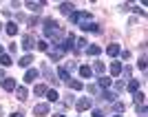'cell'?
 <instances>
[{"label": "cell", "mask_w": 148, "mask_h": 117, "mask_svg": "<svg viewBox=\"0 0 148 117\" xmlns=\"http://www.w3.org/2000/svg\"><path fill=\"white\" fill-rule=\"evenodd\" d=\"M44 38L51 40V42H56V44H60L62 38H64V27L60 22H56V20L47 18L44 20Z\"/></svg>", "instance_id": "6da1fadb"}, {"label": "cell", "mask_w": 148, "mask_h": 117, "mask_svg": "<svg viewBox=\"0 0 148 117\" xmlns=\"http://www.w3.org/2000/svg\"><path fill=\"white\" fill-rule=\"evenodd\" d=\"M69 20L75 22V25H84V22H91L93 20V13H88V11H73L71 16H69Z\"/></svg>", "instance_id": "7a4b0ae2"}, {"label": "cell", "mask_w": 148, "mask_h": 117, "mask_svg": "<svg viewBox=\"0 0 148 117\" xmlns=\"http://www.w3.org/2000/svg\"><path fill=\"white\" fill-rule=\"evenodd\" d=\"M88 108H93L91 97H82V99H77V104H75V111H77V113H84V111H88Z\"/></svg>", "instance_id": "3957f363"}, {"label": "cell", "mask_w": 148, "mask_h": 117, "mask_svg": "<svg viewBox=\"0 0 148 117\" xmlns=\"http://www.w3.org/2000/svg\"><path fill=\"white\" fill-rule=\"evenodd\" d=\"M82 31H86V33H102V27L95 25V22H84V25H80Z\"/></svg>", "instance_id": "277c9868"}, {"label": "cell", "mask_w": 148, "mask_h": 117, "mask_svg": "<svg viewBox=\"0 0 148 117\" xmlns=\"http://www.w3.org/2000/svg\"><path fill=\"white\" fill-rule=\"evenodd\" d=\"M33 47H36V38L31 36V33H27V36L22 38V49H25V51H31Z\"/></svg>", "instance_id": "5b68a950"}, {"label": "cell", "mask_w": 148, "mask_h": 117, "mask_svg": "<svg viewBox=\"0 0 148 117\" xmlns=\"http://www.w3.org/2000/svg\"><path fill=\"white\" fill-rule=\"evenodd\" d=\"M49 111H51V106H49V104H38V106H33V115H38V117L47 115Z\"/></svg>", "instance_id": "8992f818"}, {"label": "cell", "mask_w": 148, "mask_h": 117, "mask_svg": "<svg viewBox=\"0 0 148 117\" xmlns=\"http://www.w3.org/2000/svg\"><path fill=\"white\" fill-rule=\"evenodd\" d=\"M16 86H18V84H16L13 77H5V80H2V88H5V91H16Z\"/></svg>", "instance_id": "52a82bcc"}, {"label": "cell", "mask_w": 148, "mask_h": 117, "mask_svg": "<svg viewBox=\"0 0 148 117\" xmlns=\"http://www.w3.org/2000/svg\"><path fill=\"white\" fill-rule=\"evenodd\" d=\"M16 97H18L20 102H25V99L29 97V91H27V86H16Z\"/></svg>", "instance_id": "ba28073f"}, {"label": "cell", "mask_w": 148, "mask_h": 117, "mask_svg": "<svg viewBox=\"0 0 148 117\" xmlns=\"http://www.w3.org/2000/svg\"><path fill=\"white\" fill-rule=\"evenodd\" d=\"M108 86H111V77L108 75H102L97 82V88H102V91H108Z\"/></svg>", "instance_id": "9c48e42d"}, {"label": "cell", "mask_w": 148, "mask_h": 117, "mask_svg": "<svg viewBox=\"0 0 148 117\" xmlns=\"http://www.w3.org/2000/svg\"><path fill=\"white\" fill-rule=\"evenodd\" d=\"M62 55H64V51H62L60 47H56V49H53V53H49L51 62H60V60H62Z\"/></svg>", "instance_id": "30bf717a"}, {"label": "cell", "mask_w": 148, "mask_h": 117, "mask_svg": "<svg viewBox=\"0 0 148 117\" xmlns=\"http://www.w3.org/2000/svg\"><path fill=\"white\" fill-rule=\"evenodd\" d=\"M5 33L7 36H16V33H18V25H16V22H7L5 25Z\"/></svg>", "instance_id": "8fae6325"}, {"label": "cell", "mask_w": 148, "mask_h": 117, "mask_svg": "<svg viewBox=\"0 0 148 117\" xmlns=\"http://www.w3.org/2000/svg\"><path fill=\"white\" fill-rule=\"evenodd\" d=\"M119 51H122V49H119V44H115V42H113V44H108L106 53H108L111 57H117V55H119Z\"/></svg>", "instance_id": "7c38bea8"}, {"label": "cell", "mask_w": 148, "mask_h": 117, "mask_svg": "<svg viewBox=\"0 0 148 117\" xmlns=\"http://www.w3.org/2000/svg\"><path fill=\"white\" fill-rule=\"evenodd\" d=\"M58 75H60V80H62V82H69V80H71V71H69L66 66L58 68Z\"/></svg>", "instance_id": "4fadbf2b"}, {"label": "cell", "mask_w": 148, "mask_h": 117, "mask_svg": "<svg viewBox=\"0 0 148 117\" xmlns=\"http://www.w3.org/2000/svg\"><path fill=\"white\" fill-rule=\"evenodd\" d=\"M38 75H40V73H38L36 68H29V71H27V73H25V82H27V84H31V82L36 80Z\"/></svg>", "instance_id": "5bb4252c"}, {"label": "cell", "mask_w": 148, "mask_h": 117, "mask_svg": "<svg viewBox=\"0 0 148 117\" xmlns=\"http://www.w3.org/2000/svg\"><path fill=\"white\" fill-rule=\"evenodd\" d=\"M60 11H62V13H69V16H71V13L75 11V7L71 5V2H62V5H60Z\"/></svg>", "instance_id": "9a60e30c"}, {"label": "cell", "mask_w": 148, "mask_h": 117, "mask_svg": "<svg viewBox=\"0 0 148 117\" xmlns=\"http://www.w3.org/2000/svg\"><path fill=\"white\" fill-rule=\"evenodd\" d=\"M122 62H113L111 64V75H122Z\"/></svg>", "instance_id": "2e32d148"}, {"label": "cell", "mask_w": 148, "mask_h": 117, "mask_svg": "<svg viewBox=\"0 0 148 117\" xmlns=\"http://www.w3.org/2000/svg\"><path fill=\"white\" fill-rule=\"evenodd\" d=\"M80 75H82V77H86V80H88V77H93V68L84 64V66H80Z\"/></svg>", "instance_id": "e0dca14e"}, {"label": "cell", "mask_w": 148, "mask_h": 117, "mask_svg": "<svg viewBox=\"0 0 148 117\" xmlns=\"http://www.w3.org/2000/svg\"><path fill=\"white\" fill-rule=\"evenodd\" d=\"M27 7H29L31 11H42V9H44V2H27Z\"/></svg>", "instance_id": "ac0fdd59"}, {"label": "cell", "mask_w": 148, "mask_h": 117, "mask_svg": "<svg viewBox=\"0 0 148 117\" xmlns=\"http://www.w3.org/2000/svg\"><path fill=\"white\" fill-rule=\"evenodd\" d=\"M99 51H102V49H99L97 44H88V47H86V53H88V55H99Z\"/></svg>", "instance_id": "d6986e66"}, {"label": "cell", "mask_w": 148, "mask_h": 117, "mask_svg": "<svg viewBox=\"0 0 148 117\" xmlns=\"http://www.w3.org/2000/svg\"><path fill=\"white\" fill-rule=\"evenodd\" d=\"M31 62H33V55H31V53H27L25 57H20V62H18V64H20V66H29Z\"/></svg>", "instance_id": "ffe728a7"}, {"label": "cell", "mask_w": 148, "mask_h": 117, "mask_svg": "<svg viewBox=\"0 0 148 117\" xmlns=\"http://www.w3.org/2000/svg\"><path fill=\"white\" fill-rule=\"evenodd\" d=\"M126 88H128L130 93H137V91H139V82H137V80H130L128 84H126Z\"/></svg>", "instance_id": "44dd1931"}, {"label": "cell", "mask_w": 148, "mask_h": 117, "mask_svg": "<svg viewBox=\"0 0 148 117\" xmlns=\"http://www.w3.org/2000/svg\"><path fill=\"white\" fill-rule=\"evenodd\" d=\"M47 99H49V102H58V99H60V95H58V91H53V88H49V91H47Z\"/></svg>", "instance_id": "7402d4cb"}, {"label": "cell", "mask_w": 148, "mask_h": 117, "mask_svg": "<svg viewBox=\"0 0 148 117\" xmlns=\"http://www.w3.org/2000/svg\"><path fill=\"white\" fill-rule=\"evenodd\" d=\"M47 91H49V88H47V84H38V86L33 88V93H36V95H47Z\"/></svg>", "instance_id": "603a6c76"}, {"label": "cell", "mask_w": 148, "mask_h": 117, "mask_svg": "<svg viewBox=\"0 0 148 117\" xmlns=\"http://www.w3.org/2000/svg\"><path fill=\"white\" fill-rule=\"evenodd\" d=\"M91 68H93V73H104V68H106V66H104V62H95Z\"/></svg>", "instance_id": "cb8c5ba5"}, {"label": "cell", "mask_w": 148, "mask_h": 117, "mask_svg": "<svg viewBox=\"0 0 148 117\" xmlns=\"http://www.w3.org/2000/svg\"><path fill=\"white\" fill-rule=\"evenodd\" d=\"M102 97H104L106 102H115V93L113 91H102Z\"/></svg>", "instance_id": "d4e9b609"}, {"label": "cell", "mask_w": 148, "mask_h": 117, "mask_svg": "<svg viewBox=\"0 0 148 117\" xmlns=\"http://www.w3.org/2000/svg\"><path fill=\"white\" fill-rule=\"evenodd\" d=\"M69 86L73 88V91H80V88H84V86H82V82H80V80H69Z\"/></svg>", "instance_id": "484cf974"}, {"label": "cell", "mask_w": 148, "mask_h": 117, "mask_svg": "<svg viewBox=\"0 0 148 117\" xmlns=\"http://www.w3.org/2000/svg\"><path fill=\"white\" fill-rule=\"evenodd\" d=\"M0 64H2V66H11V57L7 55V53H2V55H0Z\"/></svg>", "instance_id": "4316f807"}, {"label": "cell", "mask_w": 148, "mask_h": 117, "mask_svg": "<svg viewBox=\"0 0 148 117\" xmlns=\"http://www.w3.org/2000/svg\"><path fill=\"white\" fill-rule=\"evenodd\" d=\"M133 95H135V104H144V102H146V95H144V93H133Z\"/></svg>", "instance_id": "83f0119b"}, {"label": "cell", "mask_w": 148, "mask_h": 117, "mask_svg": "<svg viewBox=\"0 0 148 117\" xmlns=\"http://www.w3.org/2000/svg\"><path fill=\"white\" fill-rule=\"evenodd\" d=\"M113 108H115V111H117V113H124V108H126V104H124V102H113Z\"/></svg>", "instance_id": "f1b7e54d"}, {"label": "cell", "mask_w": 148, "mask_h": 117, "mask_svg": "<svg viewBox=\"0 0 148 117\" xmlns=\"http://www.w3.org/2000/svg\"><path fill=\"white\" fill-rule=\"evenodd\" d=\"M38 22H40V18H38V16H31V18H27V25H29V27H36Z\"/></svg>", "instance_id": "f546056e"}, {"label": "cell", "mask_w": 148, "mask_h": 117, "mask_svg": "<svg viewBox=\"0 0 148 117\" xmlns=\"http://www.w3.org/2000/svg\"><path fill=\"white\" fill-rule=\"evenodd\" d=\"M44 75H47V80H51V84H56V75L51 73V68H44Z\"/></svg>", "instance_id": "4dcf8cb0"}, {"label": "cell", "mask_w": 148, "mask_h": 117, "mask_svg": "<svg viewBox=\"0 0 148 117\" xmlns=\"http://www.w3.org/2000/svg\"><path fill=\"white\" fill-rule=\"evenodd\" d=\"M36 47H38V49H40V51H49V44L44 42V40H40V42H36Z\"/></svg>", "instance_id": "1f68e13d"}, {"label": "cell", "mask_w": 148, "mask_h": 117, "mask_svg": "<svg viewBox=\"0 0 148 117\" xmlns=\"http://www.w3.org/2000/svg\"><path fill=\"white\" fill-rule=\"evenodd\" d=\"M124 88H126V82H124V80L115 82V91H124Z\"/></svg>", "instance_id": "d6a6232c"}, {"label": "cell", "mask_w": 148, "mask_h": 117, "mask_svg": "<svg viewBox=\"0 0 148 117\" xmlns=\"http://www.w3.org/2000/svg\"><path fill=\"white\" fill-rule=\"evenodd\" d=\"M139 68H142V71L146 68V55H142V57H139Z\"/></svg>", "instance_id": "836d02e7"}, {"label": "cell", "mask_w": 148, "mask_h": 117, "mask_svg": "<svg viewBox=\"0 0 148 117\" xmlns=\"http://www.w3.org/2000/svg\"><path fill=\"white\" fill-rule=\"evenodd\" d=\"M137 113H142V115H146V106H144V104H137Z\"/></svg>", "instance_id": "e575fe53"}, {"label": "cell", "mask_w": 148, "mask_h": 117, "mask_svg": "<svg viewBox=\"0 0 148 117\" xmlns=\"http://www.w3.org/2000/svg\"><path fill=\"white\" fill-rule=\"evenodd\" d=\"M88 91L95 95V93H99V88H97V84H91V86H88Z\"/></svg>", "instance_id": "d590c367"}, {"label": "cell", "mask_w": 148, "mask_h": 117, "mask_svg": "<svg viewBox=\"0 0 148 117\" xmlns=\"http://www.w3.org/2000/svg\"><path fill=\"white\" fill-rule=\"evenodd\" d=\"M93 117H104V111H99V108H95V111H93Z\"/></svg>", "instance_id": "8d00e7d4"}, {"label": "cell", "mask_w": 148, "mask_h": 117, "mask_svg": "<svg viewBox=\"0 0 148 117\" xmlns=\"http://www.w3.org/2000/svg\"><path fill=\"white\" fill-rule=\"evenodd\" d=\"M119 53H122L124 60H128V57H130V51H119Z\"/></svg>", "instance_id": "74e56055"}, {"label": "cell", "mask_w": 148, "mask_h": 117, "mask_svg": "<svg viewBox=\"0 0 148 117\" xmlns=\"http://www.w3.org/2000/svg\"><path fill=\"white\" fill-rule=\"evenodd\" d=\"M11 117H22V113H20V111L18 113H11Z\"/></svg>", "instance_id": "f35d334b"}, {"label": "cell", "mask_w": 148, "mask_h": 117, "mask_svg": "<svg viewBox=\"0 0 148 117\" xmlns=\"http://www.w3.org/2000/svg\"><path fill=\"white\" fill-rule=\"evenodd\" d=\"M0 80H5V71L2 68H0Z\"/></svg>", "instance_id": "ab89813d"}, {"label": "cell", "mask_w": 148, "mask_h": 117, "mask_svg": "<svg viewBox=\"0 0 148 117\" xmlns=\"http://www.w3.org/2000/svg\"><path fill=\"white\" fill-rule=\"evenodd\" d=\"M53 117H64V115H60V113H56V115H53Z\"/></svg>", "instance_id": "60d3db41"}, {"label": "cell", "mask_w": 148, "mask_h": 117, "mask_svg": "<svg viewBox=\"0 0 148 117\" xmlns=\"http://www.w3.org/2000/svg\"><path fill=\"white\" fill-rule=\"evenodd\" d=\"M0 31H5V27H2V25H0Z\"/></svg>", "instance_id": "b9f144b4"}, {"label": "cell", "mask_w": 148, "mask_h": 117, "mask_svg": "<svg viewBox=\"0 0 148 117\" xmlns=\"http://www.w3.org/2000/svg\"><path fill=\"white\" fill-rule=\"evenodd\" d=\"M0 115H2V106H0Z\"/></svg>", "instance_id": "7bdbcfd3"}, {"label": "cell", "mask_w": 148, "mask_h": 117, "mask_svg": "<svg viewBox=\"0 0 148 117\" xmlns=\"http://www.w3.org/2000/svg\"><path fill=\"white\" fill-rule=\"evenodd\" d=\"M0 55H2V47H0Z\"/></svg>", "instance_id": "ee69618b"}, {"label": "cell", "mask_w": 148, "mask_h": 117, "mask_svg": "<svg viewBox=\"0 0 148 117\" xmlns=\"http://www.w3.org/2000/svg\"><path fill=\"white\" fill-rule=\"evenodd\" d=\"M115 117H122V115H115Z\"/></svg>", "instance_id": "f6af8a7d"}]
</instances>
